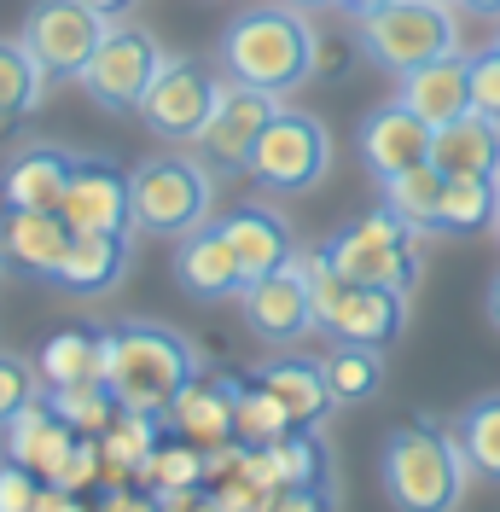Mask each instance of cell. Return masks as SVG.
I'll return each instance as SVG.
<instances>
[{
    "label": "cell",
    "instance_id": "cell-26",
    "mask_svg": "<svg viewBox=\"0 0 500 512\" xmlns=\"http://www.w3.org/2000/svg\"><path fill=\"white\" fill-rule=\"evenodd\" d=\"M256 379L280 396L285 414L297 419V425H320V419L338 408V396H332V384H326V367L309 361V355H280V361L256 367Z\"/></svg>",
    "mask_w": 500,
    "mask_h": 512
},
{
    "label": "cell",
    "instance_id": "cell-7",
    "mask_svg": "<svg viewBox=\"0 0 500 512\" xmlns=\"http://www.w3.org/2000/svg\"><path fill=\"white\" fill-rule=\"evenodd\" d=\"M314 326L326 338H344V344H396L407 326V291L390 286H367V280H349L338 268H326L314 280Z\"/></svg>",
    "mask_w": 500,
    "mask_h": 512
},
{
    "label": "cell",
    "instance_id": "cell-28",
    "mask_svg": "<svg viewBox=\"0 0 500 512\" xmlns=\"http://www.w3.org/2000/svg\"><path fill=\"white\" fill-rule=\"evenodd\" d=\"M442 192H448V175H442L437 163H413V169H402V175H390V181H378V198L402 216V222H413L419 233H437L442 222Z\"/></svg>",
    "mask_w": 500,
    "mask_h": 512
},
{
    "label": "cell",
    "instance_id": "cell-21",
    "mask_svg": "<svg viewBox=\"0 0 500 512\" xmlns=\"http://www.w3.org/2000/svg\"><path fill=\"white\" fill-rule=\"evenodd\" d=\"M204 448L192 443V437H163L152 448V460L140 466V489L152 495V507H204Z\"/></svg>",
    "mask_w": 500,
    "mask_h": 512
},
{
    "label": "cell",
    "instance_id": "cell-16",
    "mask_svg": "<svg viewBox=\"0 0 500 512\" xmlns=\"http://www.w3.org/2000/svg\"><path fill=\"white\" fill-rule=\"evenodd\" d=\"M0 431H6V454H12V460H24L30 472H41L47 483L64 478L70 454H76V443H82V431H76V425L47 402V390L35 396L30 408H18Z\"/></svg>",
    "mask_w": 500,
    "mask_h": 512
},
{
    "label": "cell",
    "instance_id": "cell-11",
    "mask_svg": "<svg viewBox=\"0 0 500 512\" xmlns=\"http://www.w3.org/2000/svg\"><path fill=\"white\" fill-rule=\"evenodd\" d=\"M105 30H111V18L94 12L88 0H35L30 18H24V41L53 76H82Z\"/></svg>",
    "mask_w": 500,
    "mask_h": 512
},
{
    "label": "cell",
    "instance_id": "cell-40",
    "mask_svg": "<svg viewBox=\"0 0 500 512\" xmlns=\"http://www.w3.org/2000/svg\"><path fill=\"white\" fill-rule=\"evenodd\" d=\"M466 12H483V18H500V0H460Z\"/></svg>",
    "mask_w": 500,
    "mask_h": 512
},
{
    "label": "cell",
    "instance_id": "cell-31",
    "mask_svg": "<svg viewBox=\"0 0 500 512\" xmlns=\"http://www.w3.org/2000/svg\"><path fill=\"white\" fill-rule=\"evenodd\" d=\"M495 216H500V181H483V175H448L437 233H483V227H495Z\"/></svg>",
    "mask_w": 500,
    "mask_h": 512
},
{
    "label": "cell",
    "instance_id": "cell-10",
    "mask_svg": "<svg viewBox=\"0 0 500 512\" xmlns=\"http://www.w3.org/2000/svg\"><path fill=\"white\" fill-rule=\"evenodd\" d=\"M280 117V94L256 88V82H239V76H221L216 88V105L198 128V152L216 163V169H250V152L256 140L268 134V123Z\"/></svg>",
    "mask_w": 500,
    "mask_h": 512
},
{
    "label": "cell",
    "instance_id": "cell-44",
    "mask_svg": "<svg viewBox=\"0 0 500 512\" xmlns=\"http://www.w3.org/2000/svg\"><path fill=\"white\" fill-rule=\"evenodd\" d=\"M495 233H500V216H495Z\"/></svg>",
    "mask_w": 500,
    "mask_h": 512
},
{
    "label": "cell",
    "instance_id": "cell-17",
    "mask_svg": "<svg viewBox=\"0 0 500 512\" xmlns=\"http://www.w3.org/2000/svg\"><path fill=\"white\" fill-rule=\"evenodd\" d=\"M175 280L198 303H221V297L245 291V262H239L233 239L221 227L204 222V227H192V233H181V245H175Z\"/></svg>",
    "mask_w": 500,
    "mask_h": 512
},
{
    "label": "cell",
    "instance_id": "cell-20",
    "mask_svg": "<svg viewBox=\"0 0 500 512\" xmlns=\"http://www.w3.org/2000/svg\"><path fill=\"white\" fill-rule=\"evenodd\" d=\"M169 425L198 448H216L239 437V379H198L169 402Z\"/></svg>",
    "mask_w": 500,
    "mask_h": 512
},
{
    "label": "cell",
    "instance_id": "cell-43",
    "mask_svg": "<svg viewBox=\"0 0 500 512\" xmlns=\"http://www.w3.org/2000/svg\"><path fill=\"white\" fill-rule=\"evenodd\" d=\"M489 47H495V53H500V35H495V41H489Z\"/></svg>",
    "mask_w": 500,
    "mask_h": 512
},
{
    "label": "cell",
    "instance_id": "cell-8",
    "mask_svg": "<svg viewBox=\"0 0 500 512\" xmlns=\"http://www.w3.org/2000/svg\"><path fill=\"white\" fill-rule=\"evenodd\" d=\"M326 169H332V134H326V123L314 111L280 105V117L256 140L245 175L268 192H309L326 181Z\"/></svg>",
    "mask_w": 500,
    "mask_h": 512
},
{
    "label": "cell",
    "instance_id": "cell-30",
    "mask_svg": "<svg viewBox=\"0 0 500 512\" xmlns=\"http://www.w3.org/2000/svg\"><path fill=\"white\" fill-rule=\"evenodd\" d=\"M320 367H326V384H332L338 408L373 402L378 384H384V361H378V344H344V338H338V350L320 355Z\"/></svg>",
    "mask_w": 500,
    "mask_h": 512
},
{
    "label": "cell",
    "instance_id": "cell-3",
    "mask_svg": "<svg viewBox=\"0 0 500 512\" xmlns=\"http://www.w3.org/2000/svg\"><path fill=\"white\" fill-rule=\"evenodd\" d=\"M477 478L454 431L431 419H407L384 443V495L402 512H454L466 501V483Z\"/></svg>",
    "mask_w": 500,
    "mask_h": 512
},
{
    "label": "cell",
    "instance_id": "cell-34",
    "mask_svg": "<svg viewBox=\"0 0 500 512\" xmlns=\"http://www.w3.org/2000/svg\"><path fill=\"white\" fill-rule=\"evenodd\" d=\"M454 437H460V448H466L471 472L500 483V396L471 402L466 414H460V425H454Z\"/></svg>",
    "mask_w": 500,
    "mask_h": 512
},
{
    "label": "cell",
    "instance_id": "cell-13",
    "mask_svg": "<svg viewBox=\"0 0 500 512\" xmlns=\"http://www.w3.org/2000/svg\"><path fill=\"white\" fill-rule=\"evenodd\" d=\"M239 303H245V326L262 338V344H291V338H303V332L314 326V286L303 280L297 262L245 280Z\"/></svg>",
    "mask_w": 500,
    "mask_h": 512
},
{
    "label": "cell",
    "instance_id": "cell-5",
    "mask_svg": "<svg viewBox=\"0 0 500 512\" xmlns=\"http://www.w3.org/2000/svg\"><path fill=\"white\" fill-rule=\"evenodd\" d=\"M361 53L378 70L407 76L419 64L460 53V18L448 0H390L384 12L361 18Z\"/></svg>",
    "mask_w": 500,
    "mask_h": 512
},
{
    "label": "cell",
    "instance_id": "cell-12",
    "mask_svg": "<svg viewBox=\"0 0 500 512\" xmlns=\"http://www.w3.org/2000/svg\"><path fill=\"white\" fill-rule=\"evenodd\" d=\"M221 76H210L198 59H163L157 82L140 99V123L163 140H198V128L216 105Z\"/></svg>",
    "mask_w": 500,
    "mask_h": 512
},
{
    "label": "cell",
    "instance_id": "cell-29",
    "mask_svg": "<svg viewBox=\"0 0 500 512\" xmlns=\"http://www.w3.org/2000/svg\"><path fill=\"white\" fill-rule=\"evenodd\" d=\"M47 64L30 53V41H0V117H30L47 94Z\"/></svg>",
    "mask_w": 500,
    "mask_h": 512
},
{
    "label": "cell",
    "instance_id": "cell-23",
    "mask_svg": "<svg viewBox=\"0 0 500 512\" xmlns=\"http://www.w3.org/2000/svg\"><path fill=\"white\" fill-rule=\"evenodd\" d=\"M431 163L442 175H483V181H500V123L483 117V111H466L454 123L437 128V146H431Z\"/></svg>",
    "mask_w": 500,
    "mask_h": 512
},
{
    "label": "cell",
    "instance_id": "cell-35",
    "mask_svg": "<svg viewBox=\"0 0 500 512\" xmlns=\"http://www.w3.org/2000/svg\"><path fill=\"white\" fill-rule=\"evenodd\" d=\"M41 390H47L41 367H30L24 355H0V425L18 414V408H30Z\"/></svg>",
    "mask_w": 500,
    "mask_h": 512
},
{
    "label": "cell",
    "instance_id": "cell-6",
    "mask_svg": "<svg viewBox=\"0 0 500 512\" xmlns=\"http://www.w3.org/2000/svg\"><path fill=\"white\" fill-rule=\"evenodd\" d=\"M128 187H134V233H157V239H181L192 227L210 222V210H216V181H210V169L192 158H146L134 175H128Z\"/></svg>",
    "mask_w": 500,
    "mask_h": 512
},
{
    "label": "cell",
    "instance_id": "cell-45",
    "mask_svg": "<svg viewBox=\"0 0 500 512\" xmlns=\"http://www.w3.org/2000/svg\"><path fill=\"white\" fill-rule=\"evenodd\" d=\"M448 6H460V0H448Z\"/></svg>",
    "mask_w": 500,
    "mask_h": 512
},
{
    "label": "cell",
    "instance_id": "cell-24",
    "mask_svg": "<svg viewBox=\"0 0 500 512\" xmlns=\"http://www.w3.org/2000/svg\"><path fill=\"white\" fill-rule=\"evenodd\" d=\"M216 227L233 239V251H239V262H245V280L274 274V268H285V262L297 256L291 227H285L268 204H239V210H233V216H221Z\"/></svg>",
    "mask_w": 500,
    "mask_h": 512
},
{
    "label": "cell",
    "instance_id": "cell-19",
    "mask_svg": "<svg viewBox=\"0 0 500 512\" xmlns=\"http://www.w3.org/2000/svg\"><path fill=\"white\" fill-rule=\"evenodd\" d=\"M70 239H76V227L64 222V210H6L0 204V251H6V262L30 268L41 280H59Z\"/></svg>",
    "mask_w": 500,
    "mask_h": 512
},
{
    "label": "cell",
    "instance_id": "cell-25",
    "mask_svg": "<svg viewBox=\"0 0 500 512\" xmlns=\"http://www.w3.org/2000/svg\"><path fill=\"white\" fill-rule=\"evenodd\" d=\"M128 251H134V233H76L59 268V286L76 291V297L111 291L128 274Z\"/></svg>",
    "mask_w": 500,
    "mask_h": 512
},
{
    "label": "cell",
    "instance_id": "cell-18",
    "mask_svg": "<svg viewBox=\"0 0 500 512\" xmlns=\"http://www.w3.org/2000/svg\"><path fill=\"white\" fill-rule=\"evenodd\" d=\"M70 175H76V158L35 140V146H18L12 158L0 163V204L6 210H64V192H70Z\"/></svg>",
    "mask_w": 500,
    "mask_h": 512
},
{
    "label": "cell",
    "instance_id": "cell-2",
    "mask_svg": "<svg viewBox=\"0 0 500 512\" xmlns=\"http://www.w3.org/2000/svg\"><path fill=\"white\" fill-rule=\"evenodd\" d=\"M105 344H111L105 384L117 390L123 408L169 414V402L204 373L192 338H181L175 326H157V320H117V326H105Z\"/></svg>",
    "mask_w": 500,
    "mask_h": 512
},
{
    "label": "cell",
    "instance_id": "cell-41",
    "mask_svg": "<svg viewBox=\"0 0 500 512\" xmlns=\"http://www.w3.org/2000/svg\"><path fill=\"white\" fill-rule=\"evenodd\" d=\"M489 320H495V326H500V274H495V280H489Z\"/></svg>",
    "mask_w": 500,
    "mask_h": 512
},
{
    "label": "cell",
    "instance_id": "cell-46",
    "mask_svg": "<svg viewBox=\"0 0 500 512\" xmlns=\"http://www.w3.org/2000/svg\"><path fill=\"white\" fill-rule=\"evenodd\" d=\"M0 262H6V251H0Z\"/></svg>",
    "mask_w": 500,
    "mask_h": 512
},
{
    "label": "cell",
    "instance_id": "cell-32",
    "mask_svg": "<svg viewBox=\"0 0 500 512\" xmlns=\"http://www.w3.org/2000/svg\"><path fill=\"white\" fill-rule=\"evenodd\" d=\"M47 402L59 408L82 437H105L111 431V419L123 414V402H117V390L105 379H94V384H47Z\"/></svg>",
    "mask_w": 500,
    "mask_h": 512
},
{
    "label": "cell",
    "instance_id": "cell-1",
    "mask_svg": "<svg viewBox=\"0 0 500 512\" xmlns=\"http://www.w3.org/2000/svg\"><path fill=\"white\" fill-rule=\"evenodd\" d=\"M314 59H320V35L303 18V6H250L239 12L227 30H221V64L227 76L239 82H256L268 94H291L314 76Z\"/></svg>",
    "mask_w": 500,
    "mask_h": 512
},
{
    "label": "cell",
    "instance_id": "cell-42",
    "mask_svg": "<svg viewBox=\"0 0 500 512\" xmlns=\"http://www.w3.org/2000/svg\"><path fill=\"white\" fill-rule=\"evenodd\" d=\"M291 6H303V12H309V6H338V0H291Z\"/></svg>",
    "mask_w": 500,
    "mask_h": 512
},
{
    "label": "cell",
    "instance_id": "cell-39",
    "mask_svg": "<svg viewBox=\"0 0 500 512\" xmlns=\"http://www.w3.org/2000/svg\"><path fill=\"white\" fill-rule=\"evenodd\" d=\"M88 6H94V12H105V18H111V24H117V18H123V12H134V0H88Z\"/></svg>",
    "mask_w": 500,
    "mask_h": 512
},
{
    "label": "cell",
    "instance_id": "cell-37",
    "mask_svg": "<svg viewBox=\"0 0 500 512\" xmlns=\"http://www.w3.org/2000/svg\"><path fill=\"white\" fill-rule=\"evenodd\" d=\"M471 111H483V117L500 123V53L495 47L471 53Z\"/></svg>",
    "mask_w": 500,
    "mask_h": 512
},
{
    "label": "cell",
    "instance_id": "cell-14",
    "mask_svg": "<svg viewBox=\"0 0 500 512\" xmlns=\"http://www.w3.org/2000/svg\"><path fill=\"white\" fill-rule=\"evenodd\" d=\"M361 163H367V175L373 181H390V175H402L413 163L431 158V146H437V128L425 123L413 105L402 99H390V105H378L367 111V123H361Z\"/></svg>",
    "mask_w": 500,
    "mask_h": 512
},
{
    "label": "cell",
    "instance_id": "cell-33",
    "mask_svg": "<svg viewBox=\"0 0 500 512\" xmlns=\"http://www.w3.org/2000/svg\"><path fill=\"white\" fill-rule=\"evenodd\" d=\"M291 431H297V419L285 414L280 396L256 379V373L239 379V443L268 448V443H280V437H291Z\"/></svg>",
    "mask_w": 500,
    "mask_h": 512
},
{
    "label": "cell",
    "instance_id": "cell-38",
    "mask_svg": "<svg viewBox=\"0 0 500 512\" xmlns=\"http://www.w3.org/2000/svg\"><path fill=\"white\" fill-rule=\"evenodd\" d=\"M338 6H344L349 18H373V12H384V6H390V0H338Z\"/></svg>",
    "mask_w": 500,
    "mask_h": 512
},
{
    "label": "cell",
    "instance_id": "cell-4",
    "mask_svg": "<svg viewBox=\"0 0 500 512\" xmlns=\"http://www.w3.org/2000/svg\"><path fill=\"white\" fill-rule=\"evenodd\" d=\"M332 268L349 280H367V286H390V291H413L425 274V233L413 222H402L390 204L367 210L361 222H349L332 245Z\"/></svg>",
    "mask_w": 500,
    "mask_h": 512
},
{
    "label": "cell",
    "instance_id": "cell-15",
    "mask_svg": "<svg viewBox=\"0 0 500 512\" xmlns=\"http://www.w3.org/2000/svg\"><path fill=\"white\" fill-rule=\"evenodd\" d=\"M64 222L76 233H134V187L117 163L76 158L70 192H64Z\"/></svg>",
    "mask_w": 500,
    "mask_h": 512
},
{
    "label": "cell",
    "instance_id": "cell-36",
    "mask_svg": "<svg viewBox=\"0 0 500 512\" xmlns=\"http://www.w3.org/2000/svg\"><path fill=\"white\" fill-rule=\"evenodd\" d=\"M41 489H47V478L41 472H30L24 460H0V512H30L41 507Z\"/></svg>",
    "mask_w": 500,
    "mask_h": 512
},
{
    "label": "cell",
    "instance_id": "cell-9",
    "mask_svg": "<svg viewBox=\"0 0 500 512\" xmlns=\"http://www.w3.org/2000/svg\"><path fill=\"white\" fill-rule=\"evenodd\" d=\"M157 70H163V53H157L152 35L134 30V24H111L105 41H99V53L88 59V70L76 82L88 88V99H94L99 111L128 117V111H140V99L157 82Z\"/></svg>",
    "mask_w": 500,
    "mask_h": 512
},
{
    "label": "cell",
    "instance_id": "cell-22",
    "mask_svg": "<svg viewBox=\"0 0 500 512\" xmlns=\"http://www.w3.org/2000/svg\"><path fill=\"white\" fill-rule=\"evenodd\" d=\"M396 99L413 105L431 128L466 117L471 111V59L466 53H448V59H431V64H419V70H407Z\"/></svg>",
    "mask_w": 500,
    "mask_h": 512
},
{
    "label": "cell",
    "instance_id": "cell-27",
    "mask_svg": "<svg viewBox=\"0 0 500 512\" xmlns=\"http://www.w3.org/2000/svg\"><path fill=\"white\" fill-rule=\"evenodd\" d=\"M41 379L47 384H94L111 367V344H105V326H59L41 355H35Z\"/></svg>",
    "mask_w": 500,
    "mask_h": 512
}]
</instances>
